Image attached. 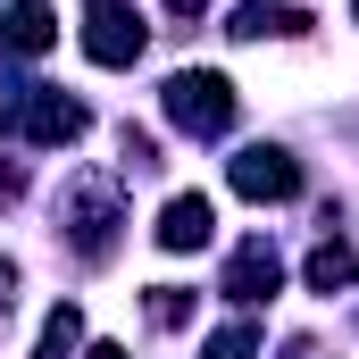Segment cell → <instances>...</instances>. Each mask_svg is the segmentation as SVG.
<instances>
[{
    "label": "cell",
    "instance_id": "1",
    "mask_svg": "<svg viewBox=\"0 0 359 359\" xmlns=\"http://www.w3.org/2000/svg\"><path fill=\"white\" fill-rule=\"evenodd\" d=\"M0 126H8L17 142H34V151H67V142L92 126V109L76 100V92L25 84V92H8V100H0Z\"/></svg>",
    "mask_w": 359,
    "mask_h": 359
},
{
    "label": "cell",
    "instance_id": "4",
    "mask_svg": "<svg viewBox=\"0 0 359 359\" xmlns=\"http://www.w3.org/2000/svg\"><path fill=\"white\" fill-rule=\"evenodd\" d=\"M234 192H243V201H292V192H301V168H292V151H276V142H251V151H234Z\"/></svg>",
    "mask_w": 359,
    "mask_h": 359
},
{
    "label": "cell",
    "instance_id": "15",
    "mask_svg": "<svg viewBox=\"0 0 359 359\" xmlns=\"http://www.w3.org/2000/svg\"><path fill=\"white\" fill-rule=\"evenodd\" d=\"M84 359H126V351H117V343H92V351H84Z\"/></svg>",
    "mask_w": 359,
    "mask_h": 359
},
{
    "label": "cell",
    "instance_id": "6",
    "mask_svg": "<svg viewBox=\"0 0 359 359\" xmlns=\"http://www.w3.org/2000/svg\"><path fill=\"white\" fill-rule=\"evenodd\" d=\"M217 234V209H209V192H176L168 209H159V251H201Z\"/></svg>",
    "mask_w": 359,
    "mask_h": 359
},
{
    "label": "cell",
    "instance_id": "8",
    "mask_svg": "<svg viewBox=\"0 0 359 359\" xmlns=\"http://www.w3.org/2000/svg\"><path fill=\"white\" fill-rule=\"evenodd\" d=\"M226 34H234V42H292V34H309V17H301V8H276V0H251V8H234V25H226Z\"/></svg>",
    "mask_w": 359,
    "mask_h": 359
},
{
    "label": "cell",
    "instance_id": "13",
    "mask_svg": "<svg viewBox=\"0 0 359 359\" xmlns=\"http://www.w3.org/2000/svg\"><path fill=\"white\" fill-rule=\"evenodd\" d=\"M8 301H17V259H0V318H8Z\"/></svg>",
    "mask_w": 359,
    "mask_h": 359
},
{
    "label": "cell",
    "instance_id": "2",
    "mask_svg": "<svg viewBox=\"0 0 359 359\" xmlns=\"http://www.w3.org/2000/svg\"><path fill=\"white\" fill-rule=\"evenodd\" d=\"M168 126H184V134H226L234 126V84L217 76V67H184V76H168Z\"/></svg>",
    "mask_w": 359,
    "mask_h": 359
},
{
    "label": "cell",
    "instance_id": "11",
    "mask_svg": "<svg viewBox=\"0 0 359 359\" xmlns=\"http://www.w3.org/2000/svg\"><path fill=\"white\" fill-rule=\"evenodd\" d=\"M201 359H259V326H243V318H234V326H217V334L201 343Z\"/></svg>",
    "mask_w": 359,
    "mask_h": 359
},
{
    "label": "cell",
    "instance_id": "5",
    "mask_svg": "<svg viewBox=\"0 0 359 359\" xmlns=\"http://www.w3.org/2000/svg\"><path fill=\"white\" fill-rule=\"evenodd\" d=\"M50 42H59L50 0H8V8H0V50H8V59H42Z\"/></svg>",
    "mask_w": 359,
    "mask_h": 359
},
{
    "label": "cell",
    "instance_id": "14",
    "mask_svg": "<svg viewBox=\"0 0 359 359\" xmlns=\"http://www.w3.org/2000/svg\"><path fill=\"white\" fill-rule=\"evenodd\" d=\"M168 8H176V17H201V8H209V0H168Z\"/></svg>",
    "mask_w": 359,
    "mask_h": 359
},
{
    "label": "cell",
    "instance_id": "10",
    "mask_svg": "<svg viewBox=\"0 0 359 359\" xmlns=\"http://www.w3.org/2000/svg\"><path fill=\"white\" fill-rule=\"evenodd\" d=\"M76 343H84V309H76V301H59V309L42 318V334H34V359H67Z\"/></svg>",
    "mask_w": 359,
    "mask_h": 359
},
{
    "label": "cell",
    "instance_id": "3",
    "mask_svg": "<svg viewBox=\"0 0 359 359\" xmlns=\"http://www.w3.org/2000/svg\"><path fill=\"white\" fill-rule=\"evenodd\" d=\"M142 42H151V34L134 25L126 0H92V17H84V59H100V67H134Z\"/></svg>",
    "mask_w": 359,
    "mask_h": 359
},
{
    "label": "cell",
    "instance_id": "9",
    "mask_svg": "<svg viewBox=\"0 0 359 359\" xmlns=\"http://www.w3.org/2000/svg\"><path fill=\"white\" fill-rule=\"evenodd\" d=\"M343 284H359V251L351 243H318L309 251V292H343Z\"/></svg>",
    "mask_w": 359,
    "mask_h": 359
},
{
    "label": "cell",
    "instance_id": "16",
    "mask_svg": "<svg viewBox=\"0 0 359 359\" xmlns=\"http://www.w3.org/2000/svg\"><path fill=\"white\" fill-rule=\"evenodd\" d=\"M284 359H318V343H292V351H284Z\"/></svg>",
    "mask_w": 359,
    "mask_h": 359
},
{
    "label": "cell",
    "instance_id": "7",
    "mask_svg": "<svg viewBox=\"0 0 359 359\" xmlns=\"http://www.w3.org/2000/svg\"><path fill=\"white\" fill-rule=\"evenodd\" d=\"M276 284H284V268H276V251H268V243H243V251H234V268H226V292H234V301L251 309V301H268Z\"/></svg>",
    "mask_w": 359,
    "mask_h": 359
},
{
    "label": "cell",
    "instance_id": "12",
    "mask_svg": "<svg viewBox=\"0 0 359 359\" xmlns=\"http://www.w3.org/2000/svg\"><path fill=\"white\" fill-rule=\"evenodd\" d=\"M192 318V292L184 284H151V326H184Z\"/></svg>",
    "mask_w": 359,
    "mask_h": 359
}]
</instances>
